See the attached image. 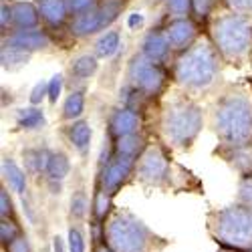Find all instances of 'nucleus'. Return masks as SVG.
I'll list each match as a JSON object with an SVG mask.
<instances>
[{
	"instance_id": "de8ad7c7",
	"label": "nucleus",
	"mask_w": 252,
	"mask_h": 252,
	"mask_svg": "<svg viewBox=\"0 0 252 252\" xmlns=\"http://www.w3.org/2000/svg\"><path fill=\"white\" fill-rule=\"evenodd\" d=\"M250 252H252V250H250Z\"/></svg>"
},
{
	"instance_id": "79ce46f5",
	"label": "nucleus",
	"mask_w": 252,
	"mask_h": 252,
	"mask_svg": "<svg viewBox=\"0 0 252 252\" xmlns=\"http://www.w3.org/2000/svg\"><path fill=\"white\" fill-rule=\"evenodd\" d=\"M4 252H32V246H31V242H29V236L27 234H23L18 240H14L12 244H8L6 248H2Z\"/></svg>"
},
{
	"instance_id": "7c9ffc66",
	"label": "nucleus",
	"mask_w": 252,
	"mask_h": 252,
	"mask_svg": "<svg viewBox=\"0 0 252 252\" xmlns=\"http://www.w3.org/2000/svg\"><path fill=\"white\" fill-rule=\"evenodd\" d=\"M31 59H32V55H29L25 51H18V49H12V47H6V45H2V49H0V63H2L4 71L23 69L25 65H29Z\"/></svg>"
},
{
	"instance_id": "ea45409f",
	"label": "nucleus",
	"mask_w": 252,
	"mask_h": 252,
	"mask_svg": "<svg viewBox=\"0 0 252 252\" xmlns=\"http://www.w3.org/2000/svg\"><path fill=\"white\" fill-rule=\"evenodd\" d=\"M0 29H2V36L12 32V4L6 0H2V6H0Z\"/></svg>"
},
{
	"instance_id": "9d476101",
	"label": "nucleus",
	"mask_w": 252,
	"mask_h": 252,
	"mask_svg": "<svg viewBox=\"0 0 252 252\" xmlns=\"http://www.w3.org/2000/svg\"><path fill=\"white\" fill-rule=\"evenodd\" d=\"M135 167H137V159L113 154L109 163L97 170L95 184L115 196L117 192H121V188H125L131 180H135Z\"/></svg>"
},
{
	"instance_id": "dca6fc26",
	"label": "nucleus",
	"mask_w": 252,
	"mask_h": 252,
	"mask_svg": "<svg viewBox=\"0 0 252 252\" xmlns=\"http://www.w3.org/2000/svg\"><path fill=\"white\" fill-rule=\"evenodd\" d=\"M67 141L71 143V148L81 156V158H87L89 150H91V141H93V129H91V123L87 119H79L73 123H67L65 129Z\"/></svg>"
},
{
	"instance_id": "423d86ee",
	"label": "nucleus",
	"mask_w": 252,
	"mask_h": 252,
	"mask_svg": "<svg viewBox=\"0 0 252 252\" xmlns=\"http://www.w3.org/2000/svg\"><path fill=\"white\" fill-rule=\"evenodd\" d=\"M208 234L218 248L250 252L252 250V210L242 204H230L208 214Z\"/></svg>"
},
{
	"instance_id": "393cba45",
	"label": "nucleus",
	"mask_w": 252,
	"mask_h": 252,
	"mask_svg": "<svg viewBox=\"0 0 252 252\" xmlns=\"http://www.w3.org/2000/svg\"><path fill=\"white\" fill-rule=\"evenodd\" d=\"M14 123H16V127L23 131H38L47 125V117H45L43 107L29 105V107H20L14 113Z\"/></svg>"
},
{
	"instance_id": "f257e3e1",
	"label": "nucleus",
	"mask_w": 252,
	"mask_h": 252,
	"mask_svg": "<svg viewBox=\"0 0 252 252\" xmlns=\"http://www.w3.org/2000/svg\"><path fill=\"white\" fill-rule=\"evenodd\" d=\"M210 129L218 139V150H238L252 145V99L238 87L222 89L210 107Z\"/></svg>"
},
{
	"instance_id": "c85d7f7f",
	"label": "nucleus",
	"mask_w": 252,
	"mask_h": 252,
	"mask_svg": "<svg viewBox=\"0 0 252 252\" xmlns=\"http://www.w3.org/2000/svg\"><path fill=\"white\" fill-rule=\"evenodd\" d=\"M150 101H152L150 97H145L141 91H137L135 87L127 85V83H125V85L119 89V105H121V107H127V109L139 113V115L145 113Z\"/></svg>"
},
{
	"instance_id": "c03bdc74",
	"label": "nucleus",
	"mask_w": 252,
	"mask_h": 252,
	"mask_svg": "<svg viewBox=\"0 0 252 252\" xmlns=\"http://www.w3.org/2000/svg\"><path fill=\"white\" fill-rule=\"evenodd\" d=\"M91 252H113L105 242H99V244H91Z\"/></svg>"
},
{
	"instance_id": "4c0bfd02",
	"label": "nucleus",
	"mask_w": 252,
	"mask_h": 252,
	"mask_svg": "<svg viewBox=\"0 0 252 252\" xmlns=\"http://www.w3.org/2000/svg\"><path fill=\"white\" fill-rule=\"evenodd\" d=\"M226 10L250 18L252 16V0H224Z\"/></svg>"
},
{
	"instance_id": "2eb2a0df",
	"label": "nucleus",
	"mask_w": 252,
	"mask_h": 252,
	"mask_svg": "<svg viewBox=\"0 0 252 252\" xmlns=\"http://www.w3.org/2000/svg\"><path fill=\"white\" fill-rule=\"evenodd\" d=\"M71 174V158L65 150H51L49 161H47V170H45V182L51 186L53 194H61V186Z\"/></svg>"
},
{
	"instance_id": "f3484780",
	"label": "nucleus",
	"mask_w": 252,
	"mask_h": 252,
	"mask_svg": "<svg viewBox=\"0 0 252 252\" xmlns=\"http://www.w3.org/2000/svg\"><path fill=\"white\" fill-rule=\"evenodd\" d=\"M36 6L40 14V23L51 31L61 29L71 16L67 0H38Z\"/></svg>"
},
{
	"instance_id": "473e14b6",
	"label": "nucleus",
	"mask_w": 252,
	"mask_h": 252,
	"mask_svg": "<svg viewBox=\"0 0 252 252\" xmlns=\"http://www.w3.org/2000/svg\"><path fill=\"white\" fill-rule=\"evenodd\" d=\"M67 246H69V252H87V240H85V234H83L79 222H73V220L69 222Z\"/></svg>"
},
{
	"instance_id": "a18cd8bd",
	"label": "nucleus",
	"mask_w": 252,
	"mask_h": 252,
	"mask_svg": "<svg viewBox=\"0 0 252 252\" xmlns=\"http://www.w3.org/2000/svg\"><path fill=\"white\" fill-rule=\"evenodd\" d=\"M148 2H150V4H163L165 0H148Z\"/></svg>"
},
{
	"instance_id": "4be33fe9",
	"label": "nucleus",
	"mask_w": 252,
	"mask_h": 252,
	"mask_svg": "<svg viewBox=\"0 0 252 252\" xmlns=\"http://www.w3.org/2000/svg\"><path fill=\"white\" fill-rule=\"evenodd\" d=\"M216 154L242 178L252 176V145L238 150H216Z\"/></svg>"
},
{
	"instance_id": "cd10ccee",
	"label": "nucleus",
	"mask_w": 252,
	"mask_h": 252,
	"mask_svg": "<svg viewBox=\"0 0 252 252\" xmlns=\"http://www.w3.org/2000/svg\"><path fill=\"white\" fill-rule=\"evenodd\" d=\"M69 214L73 222H85L91 216V202L87 198V190L83 186L75 188L71 194V202H69Z\"/></svg>"
},
{
	"instance_id": "5701e85b",
	"label": "nucleus",
	"mask_w": 252,
	"mask_h": 252,
	"mask_svg": "<svg viewBox=\"0 0 252 252\" xmlns=\"http://www.w3.org/2000/svg\"><path fill=\"white\" fill-rule=\"evenodd\" d=\"M111 141H113V154L115 156L133 158V159H139L141 154L145 152V148L150 145V139L143 131L127 135V137H121V139H111Z\"/></svg>"
},
{
	"instance_id": "9b49d317",
	"label": "nucleus",
	"mask_w": 252,
	"mask_h": 252,
	"mask_svg": "<svg viewBox=\"0 0 252 252\" xmlns=\"http://www.w3.org/2000/svg\"><path fill=\"white\" fill-rule=\"evenodd\" d=\"M163 32L165 38L170 43L174 57L188 51L190 47H194L200 40V31H198V23L188 16V18H167V23L163 25Z\"/></svg>"
},
{
	"instance_id": "49530a36",
	"label": "nucleus",
	"mask_w": 252,
	"mask_h": 252,
	"mask_svg": "<svg viewBox=\"0 0 252 252\" xmlns=\"http://www.w3.org/2000/svg\"><path fill=\"white\" fill-rule=\"evenodd\" d=\"M216 252H234V250H224V248H218Z\"/></svg>"
},
{
	"instance_id": "e433bc0d",
	"label": "nucleus",
	"mask_w": 252,
	"mask_h": 252,
	"mask_svg": "<svg viewBox=\"0 0 252 252\" xmlns=\"http://www.w3.org/2000/svg\"><path fill=\"white\" fill-rule=\"evenodd\" d=\"M99 2H101V0H67L71 18H75V16H79V14H85V12L93 10Z\"/></svg>"
},
{
	"instance_id": "39448f33",
	"label": "nucleus",
	"mask_w": 252,
	"mask_h": 252,
	"mask_svg": "<svg viewBox=\"0 0 252 252\" xmlns=\"http://www.w3.org/2000/svg\"><path fill=\"white\" fill-rule=\"evenodd\" d=\"M210 29V40L214 43L218 55L228 65H242L252 57V23L250 18L234 14V12H220Z\"/></svg>"
},
{
	"instance_id": "f8f14e48",
	"label": "nucleus",
	"mask_w": 252,
	"mask_h": 252,
	"mask_svg": "<svg viewBox=\"0 0 252 252\" xmlns=\"http://www.w3.org/2000/svg\"><path fill=\"white\" fill-rule=\"evenodd\" d=\"M141 125H143V115L119 105L107 117V137L121 139L133 133H141Z\"/></svg>"
},
{
	"instance_id": "aec40b11",
	"label": "nucleus",
	"mask_w": 252,
	"mask_h": 252,
	"mask_svg": "<svg viewBox=\"0 0 252 252\" xmlns=\"http://www.w3.org/2000/svg\"><path fill=\"white\" fill-rule=\"evenodd\" d=\"M113 194H109L107 190H103L101 186L95 184L93 188V196H91V216L89 222L101 224L105 226L109 222V218L115 214V204H113Z\"/></svg>"
},
{
	"instance_id": "2f4dec72",
	"label": "nucleus",
	"mask_w": 252,
	"mask_h": 252,
	"mask_svg": "<svg viewBox=\"0 0 252 252\" xmlns=\"http://www.w3.org/2000/svg\"><path fill=\"white\" fill-rule=\"evenodd\" d=\"M23 234H25V228L20 226L18 220H0V244H2V248L18 240Z\"/></svg>"
},
{
	"instance_id": "bb28decb",
	"label": "nucleus",
	"mask_w": 252,
	"mask_h": 252,
	"mask_svg": "<svg viewBox=\"0 0 252 252\" xmlns=\"http://www.w3.org/2000/svg\"><path fill=\"white\" fill-rule=\"evenodd\" d=\"M121 47V32L117 29H109L101 32L93 43V55L97 59H111Z\"/></svg>"
},
{
	"instance_id": "20e7f679",
	"label": "nucleus",
	"mask_w": 252,
	"mask_h": 252,
	"mask_svg": "<svg viewBox=\"0 0 252 252\" xmlns=\"http://www.w3.org/2000/svg\"><path fill=\"white\" fill-rule=\"evenodd\" d=\"M105 244L113 252H161L167 240L127 210H115L105 224Z\"/></svg>"
},
{
	"instance_id": "6ab92c4d",
	"label": "nucleus",
	"mask_w": 252,
	"mask_h": 252,
	"mask_svg": "<svg viewBox=\"0 0 252 252\" xmlns=\"http://www.w3.org/2000/svg\"><path fill=\"white\" fill-rule=\"evenodd\" d=\"M12 4V31H36L40 29L38 6L29 0H16Z\"/></svg>"
},
{
	"instance_id": "a19ab883",
	"label": "nucleus",
	"mask_w": 252,
	"mask_h": 252,
	"mask_svg": "<svg viewBox=\"0 0 252 252\" xmlns=\"http://www.w3.org/2000/svg\"><path fill=\"white\" fill-rule=\"evenodd\" d=\"M45 99H49V81H38L31 91V105L40 107V103Z\"/></svg>"
},
{
	"instance_id": "a878e982",
	"label": "nucleus",
	"mask_w": 252,
	"mask_h": 252,
	"mask_svg": "<svg viewBox=\"0 0 252 252\" xmlns=\"http://www.w3.org/2000/svg\"><path fill=\"white\" fill-rule=\"evenodd\" d=\"M83 113H85V87L81 89H71V93L65 97L61 107V121H79L83 119Z\"/></svg>"
},
{
	"instance_id": "37998d69",
	"label": "nucleus",
	"mask_w": 252,
	"mask_h": 252,
	"mask_svg": "<svg viewBox=\"0 0 252 252\" xmlns=\"http://www.w3.org/2000/svg\"><path fill=\"white\" fill-rule=\"evenodd\" d=\"M53 250L55 252H69V246H67V242L63 240L61 236H55L53 238Z\"/></svg>"
},
{
	"instance_id": "0eeeda50",
	"label": "nucleus",
	"mask_w": 252,
	"mask_h": 252,
	"mask_svg": "<svg viewBox=\"0 0 252 252\" xmlns=\"http://www.w3.org/2000/svg\"><path fill=\"white\" fill-rule=\"evenodd\" d=\"M180 165L172 161L167 154V145L158 141H150L141 158L137 159L135 167V182L145 188H156V190H178V172Z\"/></svg>"
},
{
	"instance_id": "c9c22d12",
	"label": "nucleus",
	"mask_w": 252,
	"mask_h": 252,
	"mask_svg": "<svg viewBox=\"0 0 252 252\" xmlns=\"http://www.w3.org/2000/svg\"><path fill=\"white\" fill-rule=\"evenodd\" d=\"M236 202L252 210V176L240 178V182H238V194H236Z\"/></svg>"
},
{
	"instance_id": "58836bf2",
	"label": "nucleus",
	"mask_w": 252,
	"mask_h": 252,
	"mask_svg": "<svg viewBox=\"0 0 252 252\" xmlns=\"http://www.w3.org/2000/svg\"><path fill=\"white\" fill-rule=\"evenodd\" d=\"M63 87H65V77H63L61 73L53 75L51 81H49V101H51V105H57V101L63 93Z\"/></svg>"
},
{
	"instance_id": "4468645a",
	"label": "nucleus",
	"mask_w": 252,
	"mask_h": 252,
	"mask_svg": "<svg viewBox=\"0 0 252 252\" xmlns=\"http://www.w3.org/2000/svg\"><path fill=\"white\" fill-rule=\"evenodd\" d=\"M2 45L34 55L38 51H47L51 47V36L47 31H12L2 36Z\"/></svg>"
},
{
	"instance_id": "1a4fd4ad",
	"label": "nucleus",
	"mask_w": 252,
	"mask_h": 252,
	"mask_svg": "<svg viewBox=\"0 0 252 252\" xmlns=\"http://www.w3.org/2000/svg\"><path fill=\"white\" fill-rule=\"evenodd\" d=\"M125 2H127V0H101L93 10L71 18L69 34L73 38H89V36L109 31L111 25L123 12Z\"/></svg>"
},
{
	"instance_id": "f704fd0d",
	"label": "nucleus",
	"mask_w": 252,
	"mask_h": 252,
	"mask_svg": "<svg viewBox=\"0 0 252 252\" xmlns=\"http://www.w3.org/2000/svg\"><path fill=\"white\" fill-rule=\"evenodd\" d=\"M0 220H18L12 196L8 194V188L4 184L0 188Z\"/></svg>"
},
{
	"instance_id": "f03ea898",
	"label": "nucleus",
	"mask_w": 252,
	"mask_h": 252,
	"mask_svg": "<svg viewBox=\"0 0 252 252\" xmlns=\"http://www.w3.org/2000/svg\"><path fill=\"white\" fill-rule=\"evenodd\" d=\"M222 63L210 36H200L194 47L174 57L172 79L184 95L196 99L216 89L222 77Z\"/></svg>"
},
{
	"instance_id": "7ed1b4c3",
	"label": "nucleus",
	"mask_w": 252,
	"mask_h": 252,
	"mask_svg": "<svg viewBox=\"0 0 252 252\" xmlns=\"http://www.w3.org/2000/svg\"><path fill=\"white\" fill-rule=\"evenodd\" d=\"M204 119L206 115L198 99L184 93L167 99L159 107L156 121L159 141L172 150H192L204 129Z\"/></svg>"
},
{
	"instance_id": "412c9836",
	"label": "nucleus",
	"mask_w": 252,
	"mask_h": 252,
	"mask_svg": "<svg viewBox=\"0 0 252 252\" xmlns=\"http://www.w3.org/2000/svg\"><path fill=\"white\" fill-rule=\"evenodd\" d=\"M49 156H51V150L47 145H27V148H23L25 172L32 178H40V176L45 178Z\"/></svg>"
},
{
	"instance_id": "6e6552de",
	"label": "nucleus",
	"mask_w": 252,
	"mask_h": 252,
	"mask_svg": "<svg viewBox=\"0 0 252 252\" xmlns=\"http://www.w3.org/2000/svg\"><path fill=\"white\" fill-rule=\"evenodd\" d=\"M125 83L135 87L137 91H141L145 97H150L154 101L163 95V91L167 89V83H170V77H167L165 65L150 61L148 57H143L137 51L127 63Z\"/></svg>"
},
{
	"instance_id": "c756f323",
	"label": "nucleus",
	"mask_w": 252,
	"mask_h": 252,
	"mask_svg": "<svg viewBox=\"0 0 252 252\" xmlns=\"http://www.w3.org/2000/svg\"><path fill=\"white\" fill-rule=\"evenodd\" d=\"M224 4V0H192V18L196 23L210 25L220 14L218 8Z\"/></svg>"
},
{
	"instance_id": "ddd939ff",
	"label": "nucleus",
	"mask_w": 252,
	"mask_h": 252,
	"mask_svg": "<svg viewBox=\"0 0 252 252\" xmlns=\"http://www.w3.org/2000/svg\"><path fill=\"white\" fill-rule=\"evenodd\" d=\"M139 53L143 57H148L150 61H154V63H159V65L170 63V59L174 61V51H172L170 43H167V38H165L163 27L150 29L143 34L141 43H139Z\"/></svg>"
},
{
	"instance_id": "a211bd4d",
	"label": "nucleus",
	"mask_w": 252,
	"mask_h": 252,
	"mask_svg": "<svg viewBox=\"0 0 252 252\" xmlns=\"http://www.w3.org/2000/svg\"><path fill=\"white\" fill-rule=\"evenodd\" d=\"M0 170H2V184L8 188V190H12L14 194L25 198L29 192V174L10 156H2Z\"/></svg>"
},
{
	"instance_id": "72a5a7b5",
	"label": "nucleus",
	"mask_w": 252,
	"mask_h": 252,
	"mask_svg": "<svg viewBox=\"0 0 252 252\" xmlns=\"http://www.w3.org/2000/svg\"><path fill=\"white\" fill-rule=\"evenodd\" d=\"M165 14L170 18H188L192 16V0H165Z\"/></svg>"
},
{
	"instance_id": "b1692460",
	"label": "nucleus",
	"mask_w": 252,
	"mask_h": 252,
	"mask_svg": "<svg viewBox=\"0 0 252 252\" xmlns=\"http://www.w3.org/2000/svg\"><path fill=\"white\" fill-rule=\"evenodd\" d=\"M97 71H99V59L93 53H81V55H77L71 61V65H69L71 79L81 81V83L93 79L97 75Z\"/></svg>"
}]
</instances>
